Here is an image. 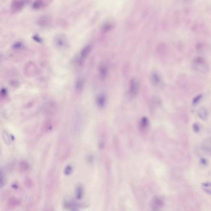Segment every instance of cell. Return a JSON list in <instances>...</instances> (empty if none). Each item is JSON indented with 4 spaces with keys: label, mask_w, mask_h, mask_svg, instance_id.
<instances>
[{
    "label": "cell",
    "mask_w": 211,
    "mask_h": 211,
    "mask_svg": "<svg viewBox=\"0 0 211 211\" xmlns=\"http://www.w3.org/2000/svg\"><path fill=\"white\" fill-rule=\"evenodd\" d=\"M197 115L202 120H207L208 117V110L205 107H201L197 111Z\"/></svg>",
    "instance_id": "9"
},
{
    "label": "cell",
    "mask_w": 211,
    "mask_h": 211,
    "mask_svg": "<svg viewBox=\"0 0 211 211\" xmlns=\"http://www.w3.org/2000/svg\"><path fill=\"white\" fill-rule=\"evenodd\" d=\"M0 182H1L0 186H1V187L2 188L5 185V183H6V179H5L4 172L2 169H1V180H0Z\"/></svg>",
    "instance_id": "15"
},
{
    "label": "cell",
    "mask_w": 211,
    "mask_h": 211,
    "mask_svg": "<svg viewBox=\"0 0 211 211\" xmlns=\"http://www.w3.org/2000/svg\"><path fill=\"white\" fill-rule=\"evenodd\" d=\"M25 184L28 188H31L32 186V182L31 179L29 177H27L25 180Z\"/></svg>",
    "instance_id": "19"
},
{
    "label": "cell",
    "mask_w": 211,
    "mask_h": 211,
    "mask_svg": "<svg viewBox=\"0 0 211 211\" xmlns=\"http://www.w3.org/2000/svg\"><path fill=\"white\" fill-rule=\"evenodd\" d=\"M202 95L201 94L198 95L196 96L193 99V103L194 105H195V104H197L202 99Z\"/></svg>",
    "instance_id": "18"
},
{
    "label": "cell",
    "mask_w": 211,
    "mask_h": 211,
    "mask_svg": "<svg viewBox=\"0 0 211 211\" xmlns=\"http://www.w3.org/2000/svg\"><path fill=\"white\" fill-rule=\"evenodd\" d=\"M193 129L195 133H198L200 130V127L199 124L197 123H194L193 125Z\"/></svg>",
    "instance_id": "20"
},
{
    "label": "cell",
    "mask_w": 211,
    "mask_h": 211,
    "mask_svg": "<svg viewBox=\"0 0 211 211\" xmlns=\"http://www.w3.org/2000/svg\"><path fill=\"white\" fill-rule=\"evenodd\" d=\"M56 46L59 48H64L67 45L66 38L62 35H59L56 36L54 40Z\"/></svg>",
    "instance_id": "6"
},
{
    "label": "cell",
    "mask_w": 211,
    "mask_h": 211,
    "mask_svg": "<svg viewBox=\"0 0 211 211\" xmlns=\"http://www.w3.org/2000/svg\"><path fill=\"white\" fill-rule=\"evenodd\" d=\"M73 171V169L72 167L70 165H67L65 168L64 173L65 175L68 176V175H70L72 173Z\"/></svg>",
    "instance_id": "17"
},
{
    "label": "cell",
    "mask_w": 211,
    "mask_h": 211,
    "mask_svg": "<svg viewBox=\"0 0 211 211\" xmlns=\"http://www.w3.org/2000/svg\"><path fill=\"white\" fill-rule=\"evenodd\" d=\"M191 66L194 70L200 73H206L209 71L208 62L201 56L195 57L192 61Z\"/></svg>",
    "instance_id": "1"
},
{
    "label": "cell",
    "mask_w": 211,
    "mask_h": 211,
    "mask_svg": "<svg viewBox=\"0 0 211 211\" xmlns=\"http://www.w3.org/2000/svg\"><path fill=\"white\" fill-rule=\"evenodd\" d=\"M201 163L202 164L205 165H206V164H207V161H206V160H205V159H204V158H202V159L201 160Z\"/></svg>",
    "instance_id": "21"
},
{
    "label": "cell",
    "mask_w": 211,
    "mask_h": 211,
    "mask_svg": "<svg viewBox=\"0 0 211 211\" xmlns=\"http://www.w3.org/2000/svg\"><path fill=\"white\" fill-rule=\"evenodd\" d=\"M150 80L151 83L155 87L160 86L162 83L161 77L158 72H152L150 74Z\"/></svg>",
    "instance_id": "4"
},
{
    "label": "cell",
    "mask_w": 211,
    "mask_h": 211,
    "mask_svg": "<svg viewBox=\"0 0 211 211\" xmlns=\"http://www.w3.org/2000/svg\"><path fill=\"white\" fill-rule=\"evenodd\" d=\"M140 85L139 81L135 78H132L130 80L129 94L131 98L137 96L140 91Z\"/></svg>",
    "instance_id": "2"
},
{
    "label": "cell",
    "mask_w": 211,
    "mask_h": 211,
    "mask_svg": "<svg viewBox=\"0 0 211 211\" xmlns=\"http://www.w3.org/2000/svg\"><path fill=\"white\" fill-rule=\"evenodd\" d=\"M19 167H20V169L22 171H26L29 169V164L26 161H21L19 164Z\"/></svg>",
    "instance_id": "14"
},
{
    "label": "cell",
    "mask_w": 211,
    "mask_h": 211,
    "mask_svg": "<svg viewBox=\"0 0 211 211\" xmlns=\"http://www.w3.org/2000/svg\"><path fill=\"white\" fill-rule=\"evenodd\" d=\"M148 125V120L147 118L143 117L141 119L140 126L142 128H146Z\"/></svg>",
    "instance_id": "16"
},
{
    "label": "cell",
    "mask_w": 211,
    "mask_h": 211,
    "mask_svg": "<svg viewBox=\"0 0 211 211\" xmlns=\"http://www.w3.org/2000/svg\"><path fill=\"white\" fill-rule=\"evenodd\" d=\"M201 188L204 191L211 195V183L205 182L202 183Z\"/></svg>",
    "instance_id": "12"
},
{
    "label": "cell",
    "mask_w": 211,
    "mask_h": 211,
    "mask_svg": "<svg viewBox=\"0 0 211 211\" xmlns=\"http://www.w3.org/2000/svg\"><path fill=\"white\" fill-rule=\"evenodd\" d=\"M97 103L100 108L104 107L106 103V96L104 93H101L98 95L97 98Z\"/></svg>",
    "instance_id": "8"
},
{
    "label": "cell",
    "mask_w": 211,
    "mask_h": 211,
    "mask_svg": "<svg viewBox=\"0 0 211 211\" xmlns=\"http://www.w3.org/2000/svg\"><path fill=\"white\" fill-rule=\"evenodd\" d=\"M64 208L71 210H76L78 208H80L79 204L72 200H66L64 202Z\"/></svg>",
    "instance_id": "5"
},
{
    "label": "cell",
    "mask_w": 211,
    "mask_h": 211,
    "mask_svg": "<svg viewBox=\"0 0 211 211\" xmlns=\"http://www.w3.org/2000/svg\"><path fill=\"white\" fill-rule=\"evenodd\" d=\"M75 195L76 198L78 200L82 199L83 195V189L81 185L77 186L75 192Z\"/></svg>",
    "instance_id": "11"
},
{
    "label": "cell",
    "mask_w": 211,
    "mask_h": 211,
    "mask_svg": "<svg viewBox=\"0 0 211 211\" xmlns=\"http://www.w3.org/2000/svg\"><path fill=\"white\" fill-rule=\"evenodd\" d=\"M29 0H13L11 4V9L14 12H18L22 10Z\"/></svg>",
    "instance_id": "3"
},
{
    "label": "cell",
    "mask_w": 211,
    "mask_h": 211,
    "mask_svg": "<svg viewBox=\"0 0 211 211\" xmlns=\"http://www.w3.org/2000/svg\"><path fill=\"white\" fill-rule=\"evenodd\" d=\"M108 74V69L105 65L100 66L99 69V77L101 80H104L106 78Z\"/></svg>",
    "instance_id": "10"
},
{
    "label": "cell",
    "mask_w": 211,
    "mask_h": 211,
    "mask_svg": "<svg viewBox=\"0 0 211 211\" xmlns=\"http://www.w3.org/2000/svg\"><path fill=\"white\" fill-rule=\"evenodd\" d=\"M91 47L90 45H88L86 46L85 48H83V49L80 52V57L79 63L80 64H82L84 62L85 58L88 56V54L91 51Z\"/></svg>",
    "instance_id": "7"
},
{
    "label": "cell",
    "mask_w": 211,
    "mask_h": 211,
    "mask_svg": "<svg viewBox=\"0 0 211 211\" xmlns=\"http://www.w3.org/2000/svg\"><path fill=\"white\" fill-rule=\"evenodd\" d=\"M20 200L15 197H11L8 200V204L12 207H17L20 204Z\"/></svg>",
    "instance_id": "13"
}]
</instances>
